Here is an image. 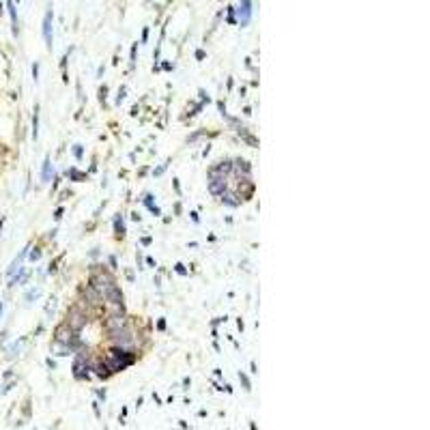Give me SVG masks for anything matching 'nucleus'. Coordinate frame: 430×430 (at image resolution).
I'll use <instances>...</instances> for the list:
<instances>
[{
	"mask_svg": "<svg viewBox=\"0 0 430 430\" xmlns=\"http://www.w3.org/2000/svg\"><path fill=\"white\" fill-rule=\"evenodd\" d=\"M112 338L116 340V342H121V344H129V342H131V336L127 334V331H121V329H114L112 331Z\"/></svg>",
	"mask_w": 430,
	"mask_h": 430,
	"instance_id": "f03ea898",
	"label": "nucleus"
},
{
	"mask_svg": "<svg viewBox=\"0 0 430 430\" xmlns=\"http://www.w3.org/2000/svg\"><path fill=\"white\" fill-rule=\"evenodd\" d=\"M43 35H45V41H48V45H52V13L45 15V22H43Z\"/></svg>",
	"mask_w": 430,
	"mask_h": 430,
	"instance_id": "f257e3e1",
	"label": "nucleus"
},
{
	"mask_svg": "<svg viewBox=\"0 0 430 430\" xmlns=\"http://www.w3.org/2000/svg\"><path fill=\"white\" fill-rule=\"evenodd\" d=\"M0 312H2V303H0Z\"/></svg>",
	"mask_w": 430,
	"mask_h": 430,
	"instance_id": "7ed1b4c3",
	"label": "nucleus"
}]
</instances>
